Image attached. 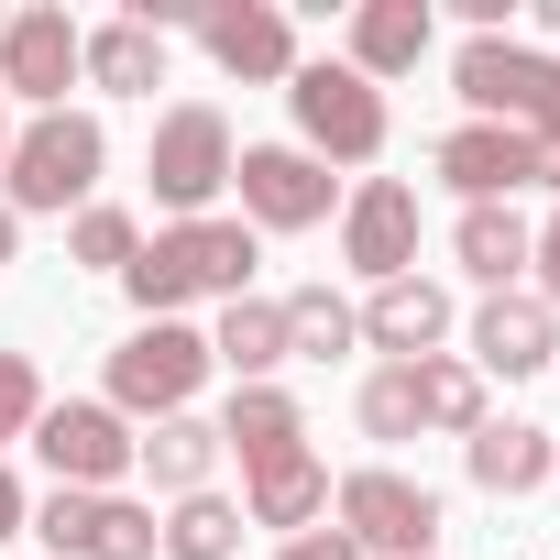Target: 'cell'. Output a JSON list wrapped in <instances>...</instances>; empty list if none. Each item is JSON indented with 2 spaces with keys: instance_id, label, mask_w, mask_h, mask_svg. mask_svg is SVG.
I'll return each instance as SVG.
<instances>
[{
  "instance_id": "cell-1",
  "label": "cell",
  "mask_w": 560,
  "mask_h": 560,
  "mask_svg": "<svg viewBox=\"0 0 560 560\" xmlns=\"http://www.w3.org/2000/svg\"><path fill=\"white\" fill-rule=\"evenodd\" d=\"M253 231L242 220H165L143 253H132V275H121V298L143 308V319H176V308H198V298H253Z\"/></svg>"
},
{
  "instance_id": "cell-2",
  "label": "cell",
  "mask_w": 560,
  "mask_h": 560,
  "mask_svg": "<svg viewBox=\"0 0 560 560\" xmlns=\"http://www.w3.org/2000/svg\"><path fill=\"white\" fill-rule=\"evenodd\" d=\"M100 165H110V132H100V110H34L23 132H12V154H0V209L12 220H34V209H89L100 198Z\"/></svg>"
},
{
  "instance_id": "cell-3",
  "label": "cell",
  "mask_w": 560,
  "mask_h": 560,
  "mask_svg": "<svg viewBox=\"0 0 560 560\" xmlns=\"http://www.w3.org/2000/svg\"><path fill=\"white\" fill-rule=\"evenodd\" d=\"M451 89H462L472 121H505V132H527V143L560 132V56H538V45H516V34H462Z\"/></svg>"
},
{
  "instance_id": "cell-4",
  "label": "cell",
  "mask_w": 560,
  "mask_h": 560,
  "mask_svg": "<svg viewBox=\"0 0 560 560\" xmlns=\"http://www.w3.org/2000/svg\"><path fill=\"white\" fill-rule=\"evenodd\" d=\"M287 110H298V154H319V165H374L385 154V89L352 78L341 56H298Z\"/></svg>"
},
{
  "instance_id": "cell-5",
  "label": "cell",
  "mask_w": 560,
  "mask_h": 560,
  "mask_svg": "<svg viewBox=\"0 0 560 560\" xmlns=\"http://www.w3.org/2000/svg\"><path fill=\"white\" fill-rule=\"evenodd\" d=\"M231 165H242V143H231V121H220L209 100H176V110L154 121L143 176H154V209H165V220H209V198L231 187Z\"/></svg>"
},
{
  "instance_id": "cell-6",
  "label": "cell",
  "mask_w": 560,
  "mask_h": 560,
  "mask_svg": "<svg viewBox=\"0 0 560 560\" xmlns=\"http://www.w3.org/2000/svg\"><path fill=\"white\" fill-rule=\"evenodd\" d=\"M209 374H220V363H209V330L143 319V330L110 352V407H121V418H187Z\"/></svg>"
},
{
  "instance_id": "cell-7",
  "label": "cell",
  "mask_w": 560,
  "mask_h": 560,
  "mask_svg": "<svg viewBox=\"0 0 560 560\" xmlns=\"http://www.w3.org/2000/svg\"><path fill=\"white\" fill-rule=\"evenodd\" d=\"M330 516H341L352 549H385V560H429V549H440V494H429L418 472H396V462L341 472V483H330Z\"/></svg>"
},
{
  "instance_id": "cell-8",
  "label": "cell",
  "mask_w": 560,
  "mask_h": 560,
  "mask_svg": "<svg viewBox=\"0 0 560 560\" xmlns=\"http://www.w3.org/2000/svg\"><path fill=\"white\" fill-rule=\"evenodd\" d=\"M34 451H45V472H56L67 494H121V472H132V418H121L110 396H45Z\"/></svg>"
},
{
  "instance_id": "cell-9",
  "label": "cell",
  "mask_w": 560,
  "mask_h": 560,
  "mask_svg": "<svg viewBox=\"0 0 560 560\" xmlns=\"http://www.w3.org/2000/svg\"><path fill=\"white\" fill-rule=\"evenodd\" d=\"M231 187H242V231H319L341 209V176L298 143H242Z\"/></svg>"
},
{
  "instance_id": "cell-10",
  "label": "cell",
  "mask_w": 560,
  "mask_h": 560,
  "mask_svg": "<svg viewBox=\"0 0 560 560\" xmlns=\"http://www.w3.org/2000/svg\"><path fill=\"white\" fill-rule=\"evenodd\" d=\"M34 538H45V560H154L165 549L154 505H132V494H67V483L34 505Z\"/></svg>"
},
{
  "instance_id": "cell-11",
  "label": "cell",
  "mask_w": 560,
  "mask_h": 560,
  "mask_svg": "<svg viewBox=\"0 0 560 560\" xmlns=\"http://www.w3.org/2000/svg\"><path fill=\"white\" fill-rule=\"evenodd\" d=\"M341 264L363 275V287L418 275V187H407V176H363V187L341 198Z\"/></svg>"
},
{
  "instance_id": "cell-12",
  "label": "cell",
  "mask_w": 560,
  "mask_h": 560,
  "mask_svg": "<svg viewBox=\"0 0 560 560\" xmlns=\"http://www.w3.org/2000/svg\"><path fill=\"white\" fill-rule=\"evenodd\" d=\"M198 45H209V67L242 78V89H287V78H298V23L275 12V0H209V12H198Z\"/></svg>"
},
{
  "instance_id": "cell-13",
  "label": "cell",
  "mask_w": 560,
  "mask_h": 560,
  "mask_svg": "<svg viewBox=\"0 0 560 560\" xmlns=\"http://www.w3.org/2000/svg\"><path fill=\"white\" fill-rule=\"evenodd\" d=\"M67 89H78V23L56 12V0H34V12L0 23V100L67 110Z\"/></svg>"
},
{
  "instance_id": "cell-14",
  "label": "cell",
  "mask_w": 560,
  "mask_h": 560,
  "mask_svg": "<svg viewBox=\"0 0 560 560\" xmlns=\"http://www.w3.org/2000/svg\"><path fill=\"white\" fill-rule=\"evenodd\" d=\"M429 176L462 187V209H494V198L527 187V132H505V121H451V132L429 143Z\"/></svg>"
},
{
  "instance_id": "cell-15",
  "label": "cell",
  "mask_w": 560,
  "mask_h": 560,
  "mask_svg": "<svg viewBox=\"0 0 560 560\" xmlns=\"http://www.w3.org/2000/svg\"><path fill=\"white\" fill-rule=\"evenodd\" d=\"M472 374H505V385H527V374H549L560 363V319L527 298V287H505V298H483L472 308V352H462Z\"/></svg>"
},
{
  "instance_id": "cell-16",
  "label": "cell",
  "mask_w": 560,
  "mask_h": 560,
  "mask_svg": "<svg viewBox=\"0 0 560 560\" xmlns=\"http://www.w3.org/2000/svg\"><path fill=\"white\" fill-rule=\"evenodd\" d=\"M363 341L385 363H429L451 341V287H440V275H396V287H374L363 298Z\"/></svg>"
},
{
  "instance_id": "cell-17",
  "label": "cell",
  "mask_w": 560,
  "mask_h": 560,
  "mask_svg": "<svg viewBox=\"0 0 560 560\" xmlns=\"http://www.w3.org/2000/svg\"><path fill=\"white\" fill-rule=\"evenodd\" d=\"M319 516H330V462H319V451H287V462L242 472V527H275V538H308Z\"/></svg>"
},
{
  "instance_id": "cell-18",
  "label": "cell",
  "mask_w": 560,
  "mask_h": 560,
  "mask_svg": "<svg viewBox=\"0 0 560 560\" xmlns=\"http://www.w3.org/2000/svg\"><path fill=\"white\" fill-rule=\"evenodd\" d=\"M209 429H220V451H242V472H264V462L308 451V407H298L287 385H231V407H220Z\"/></svg>"
},
{
  "instance_id": "cell-19",
  "label": "cell",
  "mask_w": 560,
  "mask_h": 560,
  "mask_svg": "<svg viewBox=\"0 0 560 560\" xmlns=\"http://www.w3.org/2000/svg\"><path fill=\"white\" fill-rule=\"evenodd\" d=\"M429 45H440V23H429V0H363V12H352V56H341V67L385 89V78H407V67H418Z\"/></svg>"
},
{
  "instance_id": "cell-20",
  "label": "cell",
  "mask_w": 560,
  "mask_h": 560,
  "mask_svg": "<svg viewBox=\"0 0 560 560\" xmlns=\"http://www.w3.org/2000/svg\"><path fill=\"white\" fill-rule=\"evenodd\" d=\"M78 78H89V89H110V100H154V89H165V34L121 12V23L78 34Z\"/></svg>"
},
{
  "instance_id": "cell-21",
  "label": "cell",
  "mask_w": 560,
  "mask_h": 560,
  "mask_svg": "<svg viewBox=\"0 0 560 560\" xmlns=\"http://www.w3.org/2000/svg\"><path fill=\"white\" fill-rule=\"evenodd\" d=\"M462 472H472L483 494H538L560 462H549V429H538V418H483V429L462 440Z\"/></svg>"
},
{
  "instance_id": "cell-22",
  "label": "cell",
  "mask_w": 560,
  "mask_h": 560,
  "mask_svg": "<svg viewBox=\"0 0 560 560\" xmlns=\"http://www.w3.org/2000/svg\"><path fill=\"white\" fill-rule=\"evenodd\" d=\"M209 363L231 374V385H275L298 352H287V308L275 298H231L220 308V330H209Z\"/></svg>"
},
{
  "instance_id": "cell-23",
  "label": "cell",
  "mask_w": 560,
  "mask_h": 560,
  "mask_svg": "<svg viewBox=\"0 0 560 560\" xmlns=\"http://www.w3.org/2000/svg\"><path fill=\"white\" fill-rule=\"evenodd\" d=\"M527 242H538V231L516 220V198H494V209H462V220H451V253H462V275H472L483 298H505L516 275H527Z\"/></svg>"
},
{
  "instance_id": "cell-24",
  "label": "cell",
  "mask_w": 560,
  "mask_h": 560,
  "mask_svg": "<svg viewBox=\"0 0 560 560\" xmlns=\"http://www.w3.org/2000/svg\"><path fill=\"white\" fill-rule=\"evenodd\" d=\"M132 472H154V494H209V472H220V429L187 407V418H154L143 440H132Z\"/></svg>"
},
{
  "instance_id": "cell-25",
  "label": "cell",
  "mask_w": 560,
  "mask_h": 560,
  "mask_svg": "<svg viewBox=\"0 0 560 560\" xmlns=\"http://www.w3.org/2000/svg\"><path fill=\"white\" fill-rule=\"evenodd\" d=\"M275 308H287V352L298 363H330V352H363V308L330 287V275H319V287H298V298H275Z\"/></svg>"
},
{
  "instance_id": "cell-26",
  "label": "cell",
  "mask_w": 560,
  "mask_h": 560,
  "mask_svg": "<svg viewBox=\"0 0 560 560\" xmlns=\"http://www.w3.org/2000/svg\"><path fill=\"white\" fill-rule=\"evenodd\" d=\"M154 527H165L154 560H242V538H253L231 494H176V516H154Z\"/></svg>"
},
{
  "instance_id": "cell-27",
  "label": "cell",
  "mask_w": 560,
  "mask_h": 560,
  "mask_svg": "<svg viewBox=\"0 0 560 560\" xmlns=\"http://www.w3.org/2000/svg\"><path fill=\"white\" fill-rule=\"evenodd\" d=\"M418 429H451V440L483 429V374H472L462 352H429V363H418Z\"/></svg>"
},
{
  "instance_id": "cell-28",
  "label": "cell",
  "mask_w": 560,
  "mask_h": 560,
  "mask_svg": "<svg viewBox=\"0 0 560 560\" xmlns=\"http://www.w3.org/2000/svg\"><path fill=\"white\" fill-rule=\"evenodd\" d=\"M132 253H143V220H132V209L89 198V209L67 220V264H89V275H132Z\"/></svg>"
},
{
  "instance_id": "cell-29",
  "label": "cell",
  "mask_w": 560,
  "mask_h": 560,
  "mask_svg": "<svg viewBox=\"0 0 560 560\" xmlns=\"http://www.w3.org/2000/svg\"><path fill=\"white\" fill-rule=\"evenodd\" d=\"M352 418H363V440H418V363H385Z\"/></svg>"
},
{
  "instance_id": "cell-30",
  "label": "cell",
  "mask_w": 560,
  "mask_h": 560,
  "mask_svg": "<svg viewBox=\"0 0 560 560\" xmlns=\"http://www.w3.org/2000/svg\"><path fill=\"white\" fill-rule=\"evenodd\" d=\"M34 418H45V374H34V352H0V451L34 440Z\"/></svg>"
},
{
  "instance_id": "cell-31",
  "label": "cell",
  "mask_w": 560,
  "mask_h": 560,
  "mask_svg": "<svg viewBox=\"0 0 560 560\" xmlns=\"http://www.w3.org/2000/svg\"><path fill=\"white\" fill-rule=\"evenodd\" d=\"M527 264H538V287H527V298H538V308L560 319V209L538 220V242H527Z\"/></svg>"
},
{
  "instance_id": "cell-32",
  "label": "cell",
  "mask_w": 560,
  "mask_h": 560,
  "mask_svg": "<svg viewBox=\"0 0 560 560\" xmlns=\"http://www.w3.org/2000/svg\"><path fill=\"white\" fill-rule=\"evenodd\" d=\"M275 560H363L341 527H308V538H275Z\"/></svg>"
},
{
  "instance_id": "cell-33",
  "label": "cell",
  "mask_w": 560,
  "mask_h": 560,
  "mask_svg": "<svg viewBox=\"0 0 560 560\" xmlns=\"http://www.w3.org/2000/svg\"><path fill=\"white\" fill-rule=\"evenodd\" d=\"M23 527H34V494H23V472H12V462H0V538H23Z\"/></svg>"
},
{
  "instance_id": "cell-34",
  "label": "cell",
  "mask_w": 560,
  "mask_h": 560,
  "mask_svg": "<svg viewBox=\"0 0 560 560\" xmlns=\"http://www.w3.org/2000/svg\"><path fill=\"white\" fill-rule=\"evenodd\" d=\"M527 187H549V198H560V132H549V143H527Z\"/></svg>"
},
{
  "instance_id": "cell-35",
  "label": "cell",
  "mask_w": 560,
  "mask_h": 560,
  "mask_svg": "<svg viewBox=\"0 0 560 560\" xmlns=\"http://www.w3.org/2000/svg\"><path fill=\"white\" fill-rule=\"evenodd\" d=\"M12 253H23V220H12V209H0V264H12Z\"/></svg>"
},
{
  "instance_id": "cell-36",
  "label": "cell",
  "mask_w": 560,
  "mask_h": 560,
  "mask_svg": "<svg viewBox=\"0 0 560 560\" xmlns=\"http://www.w3.org/2000/svg\"><path fill=\"white\" fill-rule=\"evenodd\" d=\"M538 34H549V45H560V0H538Z\"/></svg>"
},
{
  "instance_id": "cell-37",
  "label": "cell",
  "mask_w": 560,
  "mask_h": 560,
  "mask_svg": "<svg viewBox=\"0 0 560 560\" xmlns=\"http://www.w3.org/2000/svg\"><path fill=\"white\" fill-rule=\"evenodd\" d=\"M0 154H12V100H0Z\"/></svg>"
},
{
  "instance_id": "cell-38",
  "label": "cell",
  "mask_w": 560,
  "mask_h": 560,
  "mask_svg": "<svg viewBox=\"0 0 560 560\" xmlns=\"http://www.w3.org/2000/svg\"><path fill=\"white\" fill-rule=\"evenodd\" d=\"M549 462H560V440H549Z\"/></svg>"
},
{
  "instance_id": "cell-39",
  "label": "cell",
  "mask_w": 560,
  "mask_h": 560,
  "mask_svg": "<svg viewBox=\"0 0 560 560\" xmlns=\"http://www.w3.org/2000/svg\"><path fill=\"white\" fill-rule=\"evenodd\" d=\"M0 23H12V12H0Z\"/></svg>"
}]
</instances>
